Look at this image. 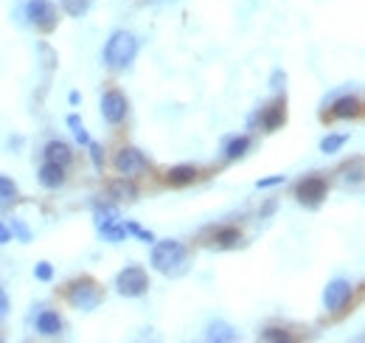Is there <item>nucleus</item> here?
<instances>
[{
	"label": "nucleus",
	"mask_w": 365,
	"mask_h": 343,
	"mask_svg": "<svg viewBox=\"0 0 365 343\" xmlns=\"http://www.w3.org/2000/svg\"><path fill=\"white\" fill-rule=\"evenodd\" d=\"M135 56H138V39L130 31H113L110 39H107V45H104V51H101L104 65L113 68V70L130 68Z\"/></svg>",
	"instance_id": "1"
},
{
	"label": "nucleus",
	"mask_w": 365,
	"mask_h": 343,
	"mask_svg": "<svg viewBox=\"0 0 365 343\" xmlns=\"http://www.w3.org/2000/svg\"><path fill=\"white\" fill-rule=\"evenodd\" d=\"M185 248L178 239H163V242H152V268L163 276H178L185 270Z\"/></svg>",
	"instance_id": "2"
},
{
	"label": "nucleus",
	"mask_w": 365,
	"mask_h": 343,
	"mask_svg": "<svg viewBox=\"0 0 365 343\" xmlns=\"http://www.w3.org/2000/svg\"><path fill=\"white\" fill-rule=\"evenodd\" d=\"M147 290H149V276L141 265H127L116 276V293L124 299H141Z\"/></svg>",
	"instance_id": "3"
},
{
	"label": "nucleus",
	"mask_w": 365,
	"mask_h": 343,
	"mask_svg": "<svg viewBox=\"0 0 365 343\" xmlns=\"http://www.w3.org/2000/svg\"><path fill=\"white\" fill-rule=\"evenodd\" d=\"M68 301L76 307V310H85V313H93L99 304H101V287L93 282V279H79L68 287Z\"/></svg>",
	"instance_id": "4"
},
{
	"label": "nucleus",
	"mask_w": 365,
	"mask_h": 343,
	"mask_svg": "<svg viewBox=\"0 0 365 343\" xmlns=\"http://www.w3.org/2000/svg\"><path fill=\"white\" fill-rule=\"evenodd\" d=\"M25 17L39 31H54L56 23H59V11H56V6L51 0H28L25 3Z\"/></svg>",
	"instance_id": "5"
},
{
	"label": "nucleus",
	"mask_w": 365,
	"mask_h": 343,
	"mask_svg": "<svg viewBox=\"0 0 365 343\" xmlns=\"http://www.w3.org/2000/svg\"><path fill=\"white\" fill-rule=\"evenodd\" d=\"M326 192H329V183H326L321 175H309V177H304V180L295 186V197H298V203L307 206V208H318V206L323 203Z\"/></svg>",
	"instance_id": "6"
},
{
	"label": "nucleus",
	"mask_w": 365,
	"mask_h": 343,
	"mask_svg": "<svg viewBox=\"0 0 365 343\" xmlns=\"http://www.w3.org/2000/svg\"><path fill=\"white\" fill-rule=\"evenodd\" d=\"M352 296H354L352 282H346V279H332V282L326 285V290H323V307H326L329 313H340V310H346V304L352 301Z\"/></svg>",
	"instance_id": "7"
},
{
	"label": "nucleus",
	"mask_w": 365,
	"mask_h": 343,
	"mask_svg": "<svg viewBox=\"0 0 365 343\" xmlns=\"http://www.w3.org/2000/svg\"><path fill=\"white\" fill-rule=\"evenodd\" d=\"M113 166H116V172H118V175H124V177H135V175H141V172L149 166V161H147V155H144L141 149L127 146V149H121V152L116 155Z\"/></svg>",
	"instance_id": "8"
},
{
	"label": "nucleus",
	"mask_w": 365,
	"mask_h": 343,
	"mask_svg": "<svg viewBox=\"0 0 365 343\" xmlns=\"http://www.w3.org/2000/svg\"><path fill=\"white\" fill-rule=\"evenodd\" d=\"M127 110H130V104L121 90H107L101 96V116L107 124H121L127 118Z\"/></svg>",
	"instance_id": "9"
},
{
	"label": "nucleus",
	"mask_w": 365,
	"mask_h": 343,
	"mask_svg": "<svg viewBox=\"0 0 365 343\" xmlns=\"http://www.w3.org/2000/svg\"><path fill=\"white\" fill-rule=\"evenodd\" d=\"M34 327H37V332H39V335H45V338H56V335H62L65 321L59 318V313H56V310H42V313L37 316Z\"/></svg>",
	"instance_id": "10"
},
{
	"label": "nucleus",
	"mask_w": 365,
	"mask_h": 343,
	"mask_svg": "<svg viewBox=\"0 0 365 343\" xmlns=\"http://www.w3.org/2000/svg\"><path fill=\"white\" fill-rule=\"evenodd\" d=\"M37 180H39L42 189H59V186L65 183V166L45 161V163L39 166V172H37Z\"/></svg>",
	"instance_id": "11"
},
{
	"label": "nucleus",
	"mask_w": 365,
	"mask_h": 343,
	"mask_svg": "<svg viewBox=\"0 0 365 343\" xmlns=\"http://www.w3.org/2000/svg\"><path fill=\"white\" fill-rule=\"evenodd\" d=\"M42 155H45V161H51V163H59V166H68V163L73 161V152H70V146H68L65 141H59V138L48 141V144H45V149H42Z\"/></svg>",
	"instance_id": "12"
},
{
	"label": "nucleus",
	"mask_w": 365,
	"mask_h": 343,
	"mask_svg": "<svg viewBox=\"0 0 365 343\" xmlns=\"http://www.w3.org/2000/svg\"><path fill=\"white\" fill-rule=\"evenodd\" d=\"M205 341L233 343V341H239V332H236L230 324H225V321H214V324H208V330H205Z\"/></svg>",
	"instance_id": "13"
},
{
	"label": "nucleus",
	"mask_w": 365,
	"mask_h": 343,
	"mask_svg": "<svg viewBox=\"0 0 365 343\" xmlns=\"http://www.w3.org/2000/svg\"><path fill=\"white\" fill-rule=\"evenodd\" d=\"M332 116L335 118H357L360 116V99L357 96H340V99H335V104H332Z\"/></svg>",
	"instance_id": "14"
},
{
	"label": "nucleus",
	"mask_w": 365,
	"mask_h": 343,
	"mask_svg": "<svg viewBox=\"0 0 365 343\" xmlns=\"http://www.w3.org/2000/svg\"><path fill=\"white\" fill-rule=\"evenodd\" d=\"M247 149H250V138L247 135H230V138H225L222 155H225V161H239V158L247 155Z\"/></svg>",
	"instance_id": "15"
},
{
	"label": "nucleus",
	"mask_w": 365,
	"mask_h": 343,
	"mask_svg": "<svg viewBox=\"0 0 365 343\" xmlns=\"http://www.w3.org/2000/svg\"><path fill=\"white\" fill-rule=\"evenodd\" d=\"M214 248H219V251H230V248H239L242 245V231L239 228H233V225H225V228H219L216 234H214V242H211Z\"/></svg>",
	"instance_id": "16"
},
{
	"label": "nucleus",
	"mask_w": 365,
	"mask_h": 343,
	"mask_svg": "<svg viewBox=\"0 0 365 343\" xmlns=\"http://www.w3.org/2000/svg\"><path fill=\"white\" fill-rule=\"evenodd\" d=\"M284 118H287L284 101H273V104L261 113V124H264V130H267V132H276V130L284 124Z\"/></svg>",
	"instance_id": "17"
},
{
	"label": "nucleus",
	"mask_w": 365,
	"mask_h": 343,
	"mask_svg": "<svg viewBox=\"0 0 365 343\" xmlns=\"http://www.w3.org/2000/svg\"><path fill=\"white\" fill-rule=\"evenodd\" d=\"M197 180V169L194 166H188V163H180V166H172L169 169V175H166V183L169 186H188V183H194Z\"/></svg>",
	"instance_id": "18"
},
{
	"label": "nucleus",
	"mask_w": 365,
	"mask_h": 343,
	"mask_svg": "<svg viewBox=\"0 0 365 343\" xmlns=\"http://www.w3.org/2000/svg\"><path fill=\"white\" fill-rule=\"evenodd\" d=\"M14 200H17V183H14L11 177L0 175V211L8 208Z\"/></svg>",
	"instance_id": "19"
},
{
	"label": "nucleus",
	"mask_w": 365,
	"mask_h": 343,
	"mask_svg": "<svg viewBox=\"0 0 365 343\" xmlns=\"http://www.w3.org/2000/svg\"><path fill=\"white\" fill-rule=\"evenodd\" d=\"M93 220H96V228H104L110 223H118V211H116V206H96Z\"/></svg>",
	"instance_id": "20"
},
{
	"label": "nucleus",
	"mask_w": 365,
	"mask_h": 343,
	"mask_svg": "<svg viewBox=\"0 0 365 343\" xmlns=\"http://www.w3.org/2000/svg\"><path fill=\"white\" fill-rule=\"evenodd\" d=\"M110 194H113L116 200H135V197H138L135 186H132V183H127V177H124V180H116V183L110 186Z\"/></svg>",
	"instance_id": "21"
},
{
	"label": "nucleus",
	"mask_w": 365,
	"mask_h": 343,
	"mask_svg": "<svg viewBox=\"0 0 365 343\" xmlns=\"http://www.w3.org/2000/svg\"><path fill=\"white\" fill-rule=\"evenodd\" d=\"M68 127H70L73 138H76L82 146H87V144H90V135H87V130H85V124H82V118H79L76 113H70V116H68Z\"/></svg>",
	"instance_id": "22"
},
{
	"label": "nucleus",
	"mask_w": 365,
	"mask_h": 343,
	"mask_svg": "<svg viewBox=\"0 0 365 343\" xmlns=\"http://www.w3.org/2000/svg\"><path fill=\"white\" fill-rule=\"evenodd\" d=\"M99 234H101L107 242H113V245H118V242H124V239H127V228H124V225H118V223H110V225L99 228Z\"/></svg>",
	"instance_id": "23"
},
{
	"label": "nucleus",
	"mask_w": 365,
	"mask_h": 343,
	"mask_svg": "<svg viewBox=\"0 0 365 343\" xmlns=\"http://www.w3.org/2000/svg\"><path fill=\"white\" fill-rule=\"evenodd\" d=\"M346 141H349V135H326V138L321 141V152L335 155V152H340V149L346 146Z\"/></svg>",
	"instance_id": "24"
},
{
	"label": "nucleus",
	"mask_w": 365,
	"mask_h": 343,
	"mask_svg": "<svg viewBox=\"0 0 365 343\" xmlns=\"http://www.w3.org/2000/svg\"><path fill=\"white\" fill-rule=\"evenodd\" d=\"M62 11L68 17H82L87 11V0H62Z\"/></svg>",
	"instance_id": "25"
},
{
	"label": "nucleus",
	"mask_w": 365,
	"mask_h": 343,
	"mask_svg": "<svg viewBox=\"0 0 365 343\" xmlns=\"http://www.w3.org/2000/svg\"><path fill=\"white\" fill-rule=\"evenodd\" d=\"M8 231H11V237H17L23 245H28V242H31V231H28V225H25L23 220H14V223L8 225Z\"/></svg>",
	"instance_id": "26"
},
{
	"label": "nucleus",
	"mask_w": 365,
	"mask_h": 343,
	"mask_svg": "<svg viewBox=\"0 0 365 343\" xmlns=\"http://www.w3.org/2000/svg\"><path fill=\"white\" fill-rule=\"evenodd\" d=\"M259 341L287 343L290 341V332H284V330H261V332H259Z\"/></svg>",
	"instance_id": "27"
},
{
	"label": "nucleus",
	"mask_w": 365,
	"mask_h": 343,
	"mask_svg": "<svg viewBox=\"0 0 365 343\" xmlns=\"http://www.w3.org/2000/svg\"><path fill=\"white\" fill-rule=\"evenodd\" d=\"M34 279L51 282V279H54V265H51V262H37V265H34Z\"/></svg>",
	"instance_id": "28"
},
{
	"label": "nucleus",
	"mask_w": 365,
	"mask_h": 343,
	"mask_svg": "<svg viewBox=\"0 0 365 343\" xmlns=\"http://www.w3.org/2000/svg\"><path fill=\"white\" fill-rule=\"evenodd\" d=\"M281 183H287V175H273V177H261V180L256 183V189H273V186H281Z\"/></svg>",
	"instance_id": "29"
},
{
	"label": "nucleus",
	"mask_w": 365,
	"mask_h": 343,
	"mask_svg": "<svg viewBox=\"0 0 365 343\" xmlns=\"http://www.w3.org/2000/svg\"><path fill=\"white\" fill-rule=\"evenodd\" d=\"M87 149H90V158H93V166H96V169H101V166H104V161H101V146H99L96 141H90V144H87Z\"/></svg>",
	"instance_id": "30"
},
{
	"label": "nucleus",
	"mask_w": 365,
	"mask_h": 343,
	"mask_svg": "<svg viewBox=\"0 0 365 343\" xmlns=\"http://www.w3.org/2000/svg\"><path fill=\"white\" fill-rule=\"evenodd\" d=\"M8 310H11V301H8V293L0 287V321L8 318Z\"/></svg>",
	"instance_id": "31"
},
{
	"label": "nucleus",
	"mask_w": 365,
	"mask_h": 343,
	"mask_svg": "<svg viewBox=\"0 0 365 343\" xmlns=\"http://www.w3.org/2000/svg\"><path fill=\"white\" fill-rule=\"evenodd\" d=\"M276 208H278V200H276V197H273V200H267V203L261 206V211H259V214H261V220L273 217V214H276Z\"/></svg>",
	"instance_id": "32"
},
{
	"label": "nucleus",
	"mask_w": 365,
	"mask_h": 343,
	"mask_svg": "<svg viewBox=\"0 0 365 343\" xmlns=\"http://www.w3.org/2000/svg\"><path fill=\"white\" fill-rule=\"evenodd\" d=\"M284 82H287V76H284V70H273V76H270V87H284Z\"/></svg>",
	"instance_id": "33"
},
{
	"label": "nucleus",
	"mask_w": 365,
	"mask_h": 343,
	"mask_svg": "<svg viewBox=\"0 0 365 343\" xmlns=\"http://www.w3.org/2000/svg\"><path fill=\"white\" fill-rule=\"evenodd\" d=\"M8 242H11V231L6 223H0V245H8Z\"/></svg>",
	"instance_id": "34"
},
{
	"label": "nucleus",
	"mask_w": 365,
	"mask_h": 343,
	"mask_svg": "<svg viewBox=\"0 0 365 343\" xmlns=\"http://www.w3.org/2000/svg\"><path fill=\"white\" fill-rule=\"evenodd\" d=\"M68 101H70V104H79V93H76V90H73V93H70V96H68Z\"/></svg>",
	"instance_id": "35"
}]
</instances>
